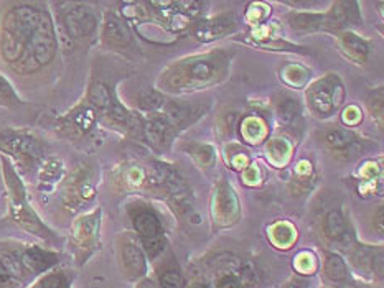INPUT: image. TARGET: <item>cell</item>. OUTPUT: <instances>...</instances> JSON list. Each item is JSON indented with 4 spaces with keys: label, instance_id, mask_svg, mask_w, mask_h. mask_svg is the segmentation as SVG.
<instances>
[{
    "label": "cell",
    "instance_id": "6da1fadb",
    "mask_svg": "<svg viewBox=\"0 0 384 288\" xmlns=\"http://www.w3.org/2000/svg\"><path fill=\"white\" fill-rule=\"evenodd\" d=\"M229 58L231 55L224 50L186 58L172 65L162 74L160 83L172 93H190V91L208 88L224 79L228 73Z\"/></svg>",
    "mask_w": 384,
    "mask_h": 288
},
{
    "label": "cell",
    "instance_id": "7a4b0ae2",
    "mask_svg": "<svg viewBox=\"0 0 384 288\" xmlns=\"http://www.w3.org/2000/svg\"><path fill=\"white\" fill-rule=\"evenodd\" d=\"M41 15V8L32 4H18L4 15L0 23V56L12 70L25 56Z\"/></svg>",
    "mask_w": 384,
    "mask_h": 288
},
{
    "label": "cell",
    "instance_id": "3957f363",
    "mask_svg": "<svg viewBox=\"0 0 384 288\" xmlns=\"http://www.w3.org/2000/svg\"><path fill=\"white\" fill-rule=\"evenodd\" d=\"M2 162V175L6 181V193H7V218L12 221V224L27 230V233L38 236L45 241H50L55 234L41 223L38 214L28 203L25 186L18 175L13 163L7 157H0Z\"/></svg>",
    "mask_w": 384,
    "mask_h": 288
},
{
    "label": "cell",
    "instance_id": "277c9868",
    "mask_svg": "<svg viewBox=\"0 0 384 288\" xmlns=\"http://www.w3.org/2000/svg\"><path fill=\"white\" fill-rule=\"evenodd\" d=\"M56 50H58V41H56L55 27H53V20L50 13L43 11V15L40 18L35 33H33L30 45L27 48L25 56L22 61L15 66V73L18 74H33L43 66L50 65L56 56Z\"/></svg>",
    "mask_w": 384,
    "mask_h": 288
},
{
    "label": "cell",
    "instance_id": "5b68a950",
    "mask_svg": "<svg viewBox=\"0 0 384 288\" xmlns=\"http://www.w3.org/2000/svg\"><path fill=\"white\" fill-rule=\"evenodd\" d=\"M0 152L12 157L18 168L30 170L43 158V143L33 133L17 129L0 131Z\"/></svg>",
    "mask_w": 384,
    "mask_h": 288
},
{
    "label": "cell",
    "instance_id": "8992f818",
    "mask_svg": "<svg viewBox=\"0 0 384 288\" xmlns=\"http://www.w3.org/2000/svg\"><path fill=\"white\" fill-rule=\"evenodd\" d=\"M345 99V91L342 81L338 76H326V78L316 81L307 91V103H309L312 112L319 117H328L342 105Z\"/></svg>",
    "mask_w": 384,
    "mask_h": 288
},
{
    "label": "cell",
    "instance_id": "52a82bcc",
    "mask_svg": "<svg viewBox=\"0 0 384 288\" xmlns=\"http://www.w3.org/2000/svg\"><path fill=\"white\" fill-rule=\"evenodd\" d=\"M60 17L63 22L65 30L71 38H88L96 32L98 27V17L94 11H91L84 4L63 2L58 4Z\"/></svg>",
    "mask_w": 384,
    "mask_h": 288
},
{
    "label": "cell",
    "instance_id": "ba28073f",
    "mask_svg": "<svg viewBox=\"0 0 384 288\" xmlns=\"http://www.w3.org/2000/svg\"><path fill=\"white\" fill-rule=\"evenodd\" d=\"M99 225L101 209L79 216L73 223V228H71V244H73L75 251L81 261H84L98 247Z\"/></svg>",
    "mask_w": 384,
    "mask_h": 288
},
{
    "label": "cell",
    "instance_id": "9c48e42d",
    "mask_svg": "<svg viewBox=\"0 0 384 288\" xmlns=\"http://www.w3.org/2000/svg\"><path fill=\"white\" fill-rule=\"evenodd\" d=\"M132 221L148 256H158L165 247V237H163V228L157 216L148 209H139L132 213Z\"/></svg>",
    "mask_w": 384,
    "mask_h": 288
},
{
    "label": "cell",
    "instance_id": "30bf717a",
    "mask_svg": "<svg viewBox=\"0 0 384 288\" xmlns=\"http://www.w3.org/2000/svg\"><path fill=\"white\" fill-rule=\"evenodd\" d=\"M98 112L88 100L81 103L63 115L58 122V131L68 138H81L93 131L98 122Z\"/></svg>",
    "mask_w": 384,
    "mask_h": 288
},
{
    "label": "cell",
    "instance_id": "8fae6325",
    "mask_svg": "<svg viewBox=\"0 0 384 288\" xmlns=\"http://www.w3.org/2000/svg\"><path fill=\"white\" fill-rule=\"evenodd\" d=\"M93 173L88 166H79L71 173L70 178L65 181L63 203L66 208L75 209L88 203L94 198Z\"/></svg>",
    "mask_w": 384,
    "mask_h": 288
},
{
    "label": "cell",
    "instance_id": "7c38bea8",
    "mask_svg": "<svg viewBox=\"0 0 384 288\" xmlns=\"http://www.w3.org/2000/svg\"><path fill=\"white\" fill-rule=\"evenodd\" d=\"M27 275L22 263V247L0 244V288H15Z\"/></svg>",
    "mask_w": 384,
    "mask_h": 288
},
{
    "label": "cell",
    "instance_id": "4fadbf2b",
    "mask_svg": "<svg viewBox=\"0 0 384 288\" xmlns=\"http://www.w3.org/2000/svg\"><path fill=\"white\" fill-rule=\"evenodd\" d=\"M215 219L219 224L228 225L236 223L239 219V201L231 186L228 183H219L215 193V204H213Z\"/></svg>",
    "mask_w": 384,
    "mask_h": 288
},
{
    "label": "cell",
    "instance_id": "5bb4252c",
    "mask_svg": "<svg viewBox=\"0 0 384 288\" xmlns=\"http://www.w3.org/2000/svg\"><path fill=\"white\" fill-rule=\"evenodd\" d=\"M56 262H58V256L55 252L46 251V249L38 246L22 247V263L28 275H37V273L46 272Z\"/></svg>",
    "mask_w": 384,
    "mask_h": 288
},
{
    "label": "cell",
    "instance_id": "9a60e30c",
    "mask_svg": "<svg viewBox=\"0 0 384 288\" xmlns=\"http://www.w3.org/2000/svg\"><path fill=\"white\" fill-rule=\"evenodd\" d=\"M234 27H236V23H234V18L231 15H219L200 22L193 28V35L200 41H213L228 35Z\"/></svg>",
    "mask_w": 384,
    "mask_h": 288
},
{
    "label": "cell",
    "instance_id": "2e32d148",
    "mask_svg": "<svg viewBox=\"0 0 384 288\" xmlns=\"http://www.w3.org/2000/svg\"><path fill=\"white\" fill-rule=\"evenodd\" d=\"M103 41L113 48H126L132 41V33L121 18L108 13L104 18Z\"/></svg>",
    "mask_w": 384,
    "mask_h": 288
},
{
    "label": "cell",
    "instance_id": "e0dca14e",
    "mask_svg": "<svg viewBox=\"0 0 384 288\" xmlns=\"http://www.w3.org/2000/svg\"><path fill=\"white\" fill-rule=\"evenodd\" d=\"M119 258L129 277H139L146 272V258L142 251L129 239H122L119 244Z\"/></svg>",
    "mask_w": 384,
    "mask_h": 288
},
{
    "label": "cell",
    "instance_id": "ac0fdd59",
    "mask_svg": "<svg viewBox=\"0 0 384 288\" xmlns=\"http://www.w3.org/2000/svg\"><path fill=\"white\" fill-rule=\"evenodd\" d=\"M324 143L333 153H350L353 148H357L358 140L350 131L340 127H328L324 132Z\"/></svg>",
    "mask_w": 384,
    "mask_h": 288
},
{
    "label": "cell",
    "instance_id": "d6986e66",
    "mask_svg": "<svg viewBox=\"0 0 384 288\" xmlns=\"http://www.w3.org/2000/svg\"><path fill=\"white\" fill-rule=\"evenodd\" d=\"M143 132L147 133L148 140H151L153 147H165L170 142V138L174 137L175 129L170 126L165 115L157 114L146 124Z\"/></svg>",
    "mask_w": 384,
    "mask_h": 288
},
{
    "label": "cell",
    "instance_id": "ffe728a7",
    "mask_svg": "<svg viewBox=\"0 0 384 288\" xmlns=\"http://www.w3.org/2000/svg\"><path fill=\"white\" fill-rule=\"evenodd\" d=\"M338 45L342 48V51L347 55L350 60L354 61V63H364L368 58L369 48L366 41L361 40L358 35H354L352 32H345L338 37Z\"/></svg>",
    "mask_w": 384,
    "mask_h": 288
},
{
    "label": "cell",
    "instance_id": "44dd1931",
    "mask_svg": "<svg viewBox=\"0 0 384 288\" xmlns=\"http://www.w3.org/2000/svg\"><path fill=\"white\" fill-rule=\"evenodd\" d=\"M289 23L295 30L314 32V30H330L328 17L326 13L314 12H294L289 15Z\"/></svg>",
    "mask_w": 384,
    "mask_h": 288
},
{
    "label": "cell",
    "instance_id": "7402d4cb",
    "mask_svg": "<svg viewBox=\"0 0 384 288\" xmlns=\"http://www.w3.org/2000/svg\"><path fill=\"white\" fill-rule=\"evenodd\" d=\"M252 272L248 267L233 266L224 268V270L216 277L215 287L216 288H243L248 282H251Z\"/></svg>",
    "mask_w": 384,
    "mask_h": 288
},
{
    "label": "cell",
    "instance_id": "603a6c76",
    "mask_svg": "<svg viewBox=\"0 0 384 288\" xmlns=\"http://www.w3.org/2000/svg\"><path fill=\"white\" fill-rule=\"evenodd\" d=\"M65 173V166L63 162L56 160V158H50L43 163L40 175H38V183H40V188L43 191H51L58 185V181L61 180Z\"/></svg>",
    "mask_w": 384,
    "mask_h": 288
},
{
    "label": "cell",
    "instance_id": "cb8c5ba5",
    "mask_svg": "<svg viewBox=\"0 0 384 288\" xmlns=\"http://www.w3.org/2000/svg\"><path fill=\"white\" fill-rule=\"evenodd\" d=\"M347 223L338 211H332V213L326 214L324 221V233L330 241H343L347 237Z\"/></svg>",
    "mask_w": 384,
    "mask_h": 288
},
{
    "label": "cell",
    "instance_id": "d4e9b609",
    "mask_svg": "<svg viewBox=\"0 0 384 288\" xmlns=\"http://www.w3.org/2000/svg\"><path fill=\"white\" fill-rule=\"evenodd\" d=\"M277 109V117L282 124L289 126V124H294L297 119L300 117V104L299 100L294 98H289V96H282V98L276 103Z\"/></svg>",
    "mask_w": 384,
    "mask_h": 288
},
{
    "label": "cell",
    "instance_id": "484cf974",
    "mask_svg": "<svg viewBox=\"0 0 384 288\" xmlns=\"http://www.w3.org/2000/svg\"><path fill=\"white\" fill-rule=\"evenodd\" d=\"M241 133L249 143H259L266 138L267 127L259 117H248L243 121Z\"/></svg>",
    "mask_w": 384,
    "mask_h": 288
},
{
    "label": "cell",
    "instance_id": "4316f807",
    "mask_svg": "<svg viewBox=\"0 0 384 288\" xmlns=\"http://www.w3.org/2000/svg\"><path fill=\"white\" fill-rule=\"evenodd\" d=\"M295 237H297V233L294 230V228L287 223H277L271 228V239L277 247L286 249L292 246L295 241Z\"/></svg>",
    "mask_w": 384,
    "mask_h": 288
},
{
    "label": "cell",
    "instance_id": "83f0119b",
    "mask_svg": "<svg viewBox=\"0 0 384 288\" xmlns=\"http://www.w3.org/2000/svg\"><path fill=\"white\" fill-rule=\"evenodd\" d=\"M325 273L332 280H345L348 275L347 263L343 262V258L337 256V254H328L325 258Z\"/></svg>",
    "mask_w": 384,
    "mask_h": 288
},
{
    "label": "cell",
    "instance_id": "f1b7e54d",
    "mask_svg": "<svg viewBox=\"0 0 384 288\" xmlns=\"http://www.w3.org/2000/svg\"><path fill=\"white\" fill-rule=\"evenodd\" d=\"M18 104H20V98L13 89L11 81L0 74V105L2 107H17Z\"/></svg>",
    "mask_w": 384,
    "mask_h": 288
},
{
    "label": "cell",
    "instance_id": "f546056e",
    "mask_svg": "<svg viewBox=\"0 0 384 288\" xmlns=\"http://www.w3.org/2000/svg\"><path fill=\"white\" fill-rule=\"evenodd\" d=\"M282 78H284L287 84L295 88V86H302L305 83L307 71L299 65H289L282 70Z\"/></svg>",
    "mask_w": 384,
    "mask_h": 288
},
{
    "label": "cell",
    "instance_id": "4dcf8cb0",
    "mask_svg": "<svg viewBox=\"0 0 384 288\" xmlns=\"http://www.w3.org/2000/svg\"><path fill=\"white\" fill-rule=\"evenodd\" d=\"M267 153L274 163L281 165V163H284L289 158L290 148L284 140H272L267 145Z\"/></svg>",
    "mask_w": 384,
    "mask_h": 288
},
{
    "label": "cell",
    "instance_id": "1f68e13d",
    "mask_svg": "<svg viewBox=\"0 0 384 288\" xmlns=\"http://www.w3.org/2000/svg\"><path fill=\"white\" fill-rule=\"evenodd\" d=\"M191 155L200 166H210L215 162V150L210 145H196L191 148Z\"/></svg>",
    "mask_w": 384,
    "mask_h": 288
},
{
    "label": "cell",
    "instance_id": "d6a6232c",
    "mask_svg": "<svg viewBox=\"0 0 384 288\" xmlns=\"http://www.w3.org/2000/svg\"><path fill=\"white\" fill-rule=\"evenodd\" d=\"M33 288H70V283L63 272H56V273H51V275H46Z\"/></svg>",
    "mask_w": 384,
    "mask_h": 288
},
{
    "label": "cell",
    "instance_id": "836d02e7",
    "mask_svg": "<svg viewBox=\"0 0 384 288\" xmlns=\"http://www.w3.org/2000/svg\"><path fill=\"white\" fill-rule=\"evenodd\" d=\"M162 288H184V282H181V275L175 268H169L162 273L160 277Z\"/></svg>",
    "mask_w": 384,
    "mask_h": 288
},
{
    "label": "cell",
    "instance_id": "e575fe53",
    "mask_svg": "<svg viewBox=\"0 0 384 288\" xmlns=\"http://www.w3.org/2000/svg\"><path fill=\"white\" fill-rule=\"evenodd\" d=\"M141 107L146 110H157L163 105V96L155 93V91H151V93H146L141 96Z\"/></svg>",
    "mask_w": 384,
    "mask_h": 288
},
{
    "label": "cell",
    "instance_id": "d590c367",
    "mask_svg": "<svg viewBox=\"0 0 384 288\" xmlns=\"http://www.w3.org/2000/svg\"><path fill=\"white\" fill-rule=\"evenodd\" d=\"M343 122L348 124V126H357V124L361 122V110L354 107V105H350L343 112Z\"/></svg>",
    "mask_w": 384,
    "mask_h": 288
},
{
    "label": "cell",
    "instance_id": "8d00e7d4",
    "mask_svg": "<svg viewBox=\"0 0 384 288\" xmlns=\"http://www.w3.org/2000/svg\"><path fill=\"white\" fill-rule=\"evenodd\" d=\"M257 168H248L246 173H244V180H246L248 185H254L257 181Z\"/></svg>",
    "mask_w": 384,
    "mask_h": 288
},
{
    "label": "cell",
    "instance_id": "74e56055",
    "mask_svg": "<svg viewBox=\"0 0 384 288\" xmlns=\"http://www.w3.org/2000/svg\"><path fill=\"white\" fill-rule=\"evenodd\" d=\"M374 225H376L378 233L383 234V208H378L376 218H374Z\"/></svg>",
    "mask_w": 384,
    "mask_h": 288
},
{
    "label": "cell",
    "instance_id": "f35d334b",
    "mask_svg": "<svg viewBox=\"0 0 384 288\" xmlns=\"http://www.w3.org/2000/svg\"><path fill=\"white\" fill-rule=\"evenodd\" d=\"M305 287L307 283L304 280H300V278H294V280H292L286 288H305Z\"/></svg>",
    "mask_w": 384,
    "mask_h": 288
},
{
    "label": "cell",
    "instance_id": "ab89813d",
    "mask_svg": "<svg viewBox=\"0 0 384 288\" xmlns=\"http://www.w3.org/2000/svg\"><path fill=\"white\" fill-rule=\"evenodd\" d=\"M137 288H155V285H153L152 282H142Z\"/></svg>",
    "mask_w": 384,
    "mask_h": 288
},
{
    "label": "cell",
    "instance_id": "60d3db41",
    "mask_svg": "<svg viewBox=\"0 0 384 288\" xmlns=\"http://www.w3.org/2000/svg\"><path fill=\"white\" fill-rule=\"evenodd\" d=\"M188 288H210V287L205 285V283H193V285L188 287Z\"/></svg>",
    "mask_w": 384,
    "mask_h": 288
}]
</instances>
